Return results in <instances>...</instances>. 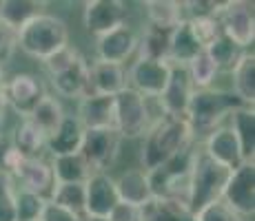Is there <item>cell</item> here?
Instances as JSON below:
<instances>
[{"mask_svg":"<svg viewBox=\"0 0 255 221\" xmlns=\"http://www.w3.org/2000/svg\"><path fill=\"white\" fill-rule=\"evenodd\" d=\"M220 27L222 33L240 49H249L255 42V16L253 2L244 0H229L224 11L220 13Z\"/></svg>","mask_w":255,"mask_h":221,"instance_id":"obj_10","label":"cell"},{"mask_svg":"<svg viewBox=\"0 0 255 221\" xmlns=\"http://www.w3.org/2000/svg\"><path fill=\"white\" fill-rule=\"evenodd\" d=\"M242 102L231 91H220V88H200L193 91L186 109V122H189L193 135H211L215 129H220L224 120L233 111L242 109Z\"/></svg>","mask_w":255,"mask_h":221,"instance_id":"obj_5","label":"cell"},{"mask_svg":"<svg viewBox=\"0 0 255 221\" xmlns=\"http://www.w3.org/2000/svg\"><path fill=\"white\" fill-rule=\"evenodd\" d=\"M11 146L22 157H40V150L47 146V135L33 124L29 117L18 122V126L11 133Z\"/></svg>","mask_w":255,"mask_h":221,"instance_id":"obj_28","label":"cell"},{"mask_svg":"<svg viewBox=\"0 0 255 221\" xmlns=\"http://www.w3.org/2000/svg\"><path fill=\"white\" fill-rule=\"evenodd\" d=\"M195 221H253V219L240 217V215H235L224 201H218V204H211L202 210V213L195 215Z\"/></svg>","mask_w":255,"mask_h":221,"instance_id":"obj_40","label":"cell"},{"mask_svg":"<svg viewBox=\"0 0 255 221\" xmlns=\"http://www.w3.org/2000/svg\"><path fill=\"white\" fill-rule=\"evenodd\" d=\"M16 49H18V31L0 20V69L11 60Z\"/></svg>","mask_w":255,"mask_h":221,"instance_id":"obj_41","label":"cell"},{"mask_svg":"<svg viewBox=\"0 0 255 221\" xmlns=\"http://www.w3.org/2000/svg\"><path fill=\"white\" fill-rule=\"evenodd\" d=\"M78 122L85 131L116 129V97L114 95H87L78 104Z\"/></svg>","mask_w":255,"mask_h":221,"instance_id":"obj_18","label":"cell"},{"mask_svg":"<svg viewBox=\"0 0 255 221\" xmlns=\"http://www.w3.org/2000/svg\"><path fill=\"white\" fill-rule=\"evenodd\" d=\"M122 137L116 129H98V131H85L80 146V157L87 161L91 173H105L107 168L116 164L120 155Z\"/></svg>","mask_w":255,"mask_h":221,"instance_id":"obj_8","label":"cell"},{"mask_svg":"<svg viewBox=\"0 0 255 221\" xmlns=\"http://www.w3.org/2000/svg\"><path fill=\"white\" fill-rule=\"evenodd\" d=\"M204 153H207L213 161L227 166L229 170H235L242 161V153H240V144L235 140L233 131L229 126H220L211 135H207L204 142Z\"/></svg>","mask_w":255,"mask_h":221,"instance_id":"obj_19","label":"cell"},{"mask_svg":"<svg viewBox=\"0 0 255 221\" xmlns=\"http://www.w3.org/2000/svg\"><path fill=\"white\" fill-rule=\"evenodd\" d=\"M127 71L120 65L93 62L89 65V95H118L127 88Z\"/></svg>","mask_w":255,"mask_h":221,"instance_id":"obj_20","label":"cell"},{"mask_svg":"<svg viewBox=\"0 0 255 221\" xmlns=\"http://www.w3.org/2000/svg\"><path fill=\"white\" fill-rule=\"evenodd\" d=\"M151 126L149 100L133 91L131 86L122 88L116 95V131L122 140L144 137Z\"/></svg>","mask_w":255,"mask_h":221,"instance_id":"obj_7","label":"cell"},{"mask_svg":"<svg viewBox=\"0 0 255 221\" xmlns=\"http://www.w3.org/2000/svg\"><path fill=\"white\" fill-rule=\"evenodd\" d=\"M222 201L240 217L253 219L255 213V164L244 161L229 177Z\"/></svg>","mask_w":255,"mask_h":221,"instance_id":"obj_9","label":"cell"},{"mask_svg":"<svg viewBox=\"0 0 255 221\" xmlns=\"http://www.w3.org/2000/svg\"><path fill=\"white\" fill-rule=\"evenodd\" d=\"M204 51L213 58V62L218 65V69H233V65L238 62V58L242 56V49H240L238 44H233L224 33L213 44H209Z\"/></svg>","mask_w":255,"mask_h":221,"instance_id":"obj_36","label":"cell"},{"mask_svg":"<svg viewBox=\"0 0 255 221\" xmlns=\"http://www.w3.org/2000/svg\"><path fill=\"white\" fill-rule=\"evenodd\" d=\"M49 201L78 217H85V184H56Z\"/></svg>","mask_w":255,"mask_h":221,"instance_id":"obj_33","label":"cell"},{"mask_svg":"<svg viewBox=\"0 0 255 221\" xmlns=\"http://www.w3.org/2000/svg\"><path fill=\"white\" fill-rule=\"evenodd\" d=\"M4 73H2V69H0V102H2V93H4Z\"/></svg>","mask_w":255,"mask_h":221,"instance_id":"obj_44","label":"cell"},{"mask_svg":"<svg viewBox=\"0 0 255 221\" xmlns=\"http://www.w3.org/2000/svg\"><path fill=\"white\" fill-rule=\"evenodd\" d=\"M69 44V27L53 13H40L18 29V49L33 60L45 62Z\"/></svg>","mask_w":255,"mask_h":221,"instance_id":"obj_4","label":"cell"},{"mask_svg":"<svg viewBox=\"0 0 255 221\" xmlns=\"http://www.w3.org/2000/svg\"><path fill=\"white\" fill-rule=\"evenodd\" d=\"M193 159L195 150L193 146L184 148L182 153L171 157L162 166L149 170V186L153 197L160 199H173L186 206V197H189V184H191V170H193Z\"/></svg>","mask_w":255,"mask_h":221,"instance_id":"obj_6","label":"cell"},{"mask_svg":"<svg viewBox=\"0 0 255 221\" xmlns=\"http://www.w3.org/2000/svg\"><path fill=\"white\" fill-rule=\"evenodd\" d=\"M171 75V62L169 60H138L133 62L131 71L127 73V84L140 95L149 97H160L169 82Z\"/></svg>","mask_w":255,"mask_h":221,"instance_id":"obj_12","label":"cell"},{"mask_svg":"<svg viewBox=\"0 0 255 221\" xmlns=\"http://www.w3.org/2000/svg\"><path fill=\"white\" fill-rule=\"evenodd\" d=\"M195 135L191 131L186 117H173L162 115L155 122H151L149 131L144 135V144L140 150V164L144 173L162 166L171 157L182 153L193 144Z\"/></svg>","mask_w":255,"mask_h":221,"instance_id":"obj_1","label":"cell"},{"mask_svg":"<svg viewBox=\"0 0 255 221\" xmlns=\"http://www.w3.org/2000/svg\"><path fill=\"white\" fill-rule=\"evenodd\" d=\"M233 170L227 166L213 161L204 150H195L193 170H191V184H189V197H186V208L189 213L198 215L207 206L222 201L224 188L229 184V177Z\"/></svg>","mask_w":255,"mask_h":221,"instance_id":"obj_3","label":"cell"},{"mask_svg":"<svg viewBox=\"0 0 255 221\" xmlns=\"http://www.w3.org/2000/svg\"><path fill=\"white\" fill-rule=\"evenodd\" d=\"M235 140L240 144V153H242V161H251L255 155V111L253 106H242V109L233 111L229 115Z\"/></svg>","mask_w":255,"mask_h":221,"instance_id":"obj_23","label":"cell"},{"mask_svg":"<svg viewBox=\"0 0 255 221\" xmlns=\"http://www.w3.org/2000/svg\"><path fill=\"white\" fill-rule=\"evenodd\" d=\"M65 109H62V102L58 100L56 95H49V93H45L42 95V100L38 102V106L33 109V113L29 115V120L33 122V124L38 126L45 135H53L56 133V129L62 124V120H65Z\"/></svg>","mask_w":255,"mask_h":221,"instance_id":"obj_31","label":"cell"},{"mask_svg":"<svg viewBox=\"0 0 255 221\" xmlns=\"http://www.w3.org/2000/svg\"><path fill=\"white\" fill-rule=\"evenodd\" d=\"M82 137H85V129H82V124L78 122V117L65 115V120H62V124L56 129V133L47 137V148L53 157L76 155V153H80Z\"/></svg>","mask_w":255,"mask_h":221,"instance_id":"obj_21","label":"cell"},{"mask_svg":"<svg viewBox=\"0 0 255 221\" xmlns=\"http://www.w3.org/2000/svg\"><path fill=\"white\" fill-rule=\"evenodd\" d=\"M120 204L116 190V179L107 173H93L85 181V215L87 217L107 219L111 210Z\"/></svg>","mask_w":255,"mask_h":221,"instance_id":"obj_14","label":"cell"},{"mask_svg":"<svg viewBox=\"0 0 255 221\" xmlns=\"http://www.w3.org/2000/svg\"><path fill=\"white\" fill-rule=\"evenodd\" d=\"M40 221H82V217H78V215H73V213H69V210H65V208H58L56 204L47 201Z\"/></svg>","mask_w":255,"mask_h":221,"instance_id":"obj_42","label":"cell"},{"mask_svg":"<svg viewBox=\"0 0 255 221\" xmlns=\"http://www.w3.org/2000/svg\"><path fill=\"white\" fill-rule=\"evenodd\" d=\"M116 190H118V199H120L122 204L133 206V208H142L144 204H149V201L153 199V193H151V186H149V177L140 168L122 173L120 179L116 181Z\"/></svg>","mask_w":255,"mask_h":221,"instance_id":"obj_22","label":"cell"},{"mask_svg":"<svg viewBox=\"0 0 255 221\" xmlns=\"http://www.w3.org/2000/svg\"><path fill=\"white\" fill-rule=\"evenodd\" d=\"M47 199L29 190H16V221H40Z\"/></svg>","mask_w":255,"mask_h":221,"instance_id":"obj_35","label":"cell"},{"mask_svg":"<svg viewBox=\"0 0 255 221\" xmlns=\"http://www.w3.org/2000/svg\"><path fill=\"white\" fill-rule=\"evenodd\" d=\"M184 4V18H220V13L224 11L227 2H215V0H189Z\"/></svg>","mask_w":255,"mask_h":221,"instance_id":"obj_39","label":"cell"},{"mask_svg":"<svg viewBox=\"0 0 255 221\" xmlns=\"http://www.w3.org/2000/svg\"><path fill=\"white\" fill-rule=\"evenodd\" d=\"M51 86L60 97L82 100L89 95V62L71 44L42 62Z\"/></svg>","mask_w":255,"mask_h":221,"instance_id":"obj_2","label":"cell"},{"mask_svg":"<svg viewBox=\"0 0 255 221\" xmlns=\"http://www.w3.org/2000/svg\"><path fill=\"white\" fill-rule=\"evenodd\" d=\"M45 95V86L31 73H16L11 80L4 82V93H2V102L7 109H11L13 113L22 117H29L33 113V109L38 106V102Z\"/></svg>","mask_w":255,"mask_h":221,"instance_id":"obj_11","label":"cell"},{"mask_svg":"<svg viewBox=\"0 0 255 221\" xmlns=\"http://www.w3.org/2000/svg\"><path fill=\"white\" fill-rule=\"evenodd\" d=\"M13 179L20 181V188L29 190L33 195H40L49 201L53 188H56V179H53L51 164L45 161L42 157H24L20 164L13 168Z\"/></svg>","mask_w":255,"mask_h":221,"instance_id":"obj_15","label":"cell"},{"mask_svg":"<svg viewBox=\"0 0 255 221\" xmlns=\"http://www.w3.org/2000/svg\"><path fill=\"white\" fill-rule=\"evenodd\" d=\"M140 221H195V217L180 201L153 197L140 208Z\"/></svg>","mask_w":255,"mask_h":221,"instance_id":"obj_29","label":"cell"},{"mask_svg":"<svg viewBox=\"0 0 255 221\" xmlns=\"http://www.w3.org/2000/svg\"><path fill=\"white\" fill-rule=\"evenodd\" d=\"M233 75V95L238 97L242 104L253 106L255 102V56L253 51H242L238 62L231 69Z\"/></svg>","mask_w":255,"mask_h":221,"instance_id":"obj_24","label":"cell"},{"mask_svg":"<svg viewBox=\"0 0 255 221\" xmlns=\"http://www.w3.org/2000/svg\"><path fill=\"white\" fill-rule=\"evenodd\" d=\"M186 73H189V80H191V84H193V88L200 91V88H211V84H213L215 77H218L220 69L207 51H200L198 56L186 65Z\"/></svg>","mask_w":255,"mask_h":221,"instance_id":"obj_34","label":"cell"},{"mask_svg":"<svg viewBox=\"0 0 255 221\" xmlns=\"http://www.w3.org/2000/svg\"><path fill=\"white\" fill-rule=\"evenodd\" d=\"M127 18V2L122 0H89L82 4V22L96 38L122 27Z\"/></svg>","mask_w":255,"mask_h":221,"instance_id":"obj_13","label":"cell"},{"mask_svg":"<svg viewBox=\"0 0 255 221\" xmlns=\"http://www.w3.org/2000/svg\"><path fill=\"white\" fill-rule=\"evenodd\" d=\"M0 221H16V186L4 170H0Z\"/></svg>","mask_w":255,"mask_h":221,"instance_id":"obj_38","label":"cell"},{"mask_svg":"<svg viewBox=\"0 0 255 221\" xmlns=\"http://www.w3.org/2000/svg\"><path fill=\"white\" fill-rule=\"evenodd\" d=\"M2 109H4V102H0V120H2Z\"/></svg>","mask_w":255,"mask_h":221,"instance_id":"obj_45","label":"cell"},{"mask_svg":"<svg viewBox=\"0 0 255 221\" xmlns=\"http://www.w3.org/2000/svg\"><path fill=\"white\" fill-rule=\"evenodd\" d=\"M107 221H140V208H133V206L120 201V204L111 210Z\"/></svg>","mask_w":255,"mask_h":221,"instance_id":"obj_43","label":"cell"},{"mask_svg":"<svg viewBox=\"0 0 255 221\" xmlns=\"http://www.w3.org/2000/svg\"><path fill=\"white\" fill-rule=\"evenodd\" d=\"M135 49H138V33L127 22L122 27L114 29V31L100 36L96 42L98 62H109V65H120V67L133 56Z\"/></svg>","mask_w":255,"mask_h":221,"instance_id":"obj_16","label":"cell"},{"mask_svg":"<svg viewBox=\"0 0 255 221\" xmlns=\"http://www.w3.org/2000/svg\"><path fill=\"white\" fill-rule=\"evenodd\" d=\"M193 91L195 88L189 80L186 67L171 65L169 82H166L162 95L158 97L160 106H162V113L164 115H173V117H186V109H189Z\"/></svg>","mask_w":255,"mask_h":221,"instance_id":"obj_17","label":"cell"},{"mask_svg":"<svg viewBox=\"0 0 255 221\" xmlns=\"http://www.w3.org/2000/svg\"><path fill=\"white\" fill-rule=\"evenodd\" d=\"M200 51H204L200 47V42L195 40V36L191 33L189 22H180L178 27L171 31V40H169V62L171 65H180L186 67Z\"/></svg>","mask_w":255,"mask_h":221,"instance_id":"obj_26","label":"cell"},{"mask_svg":"<svg viewBox=\"0 0 255 221\" xmlns=\"http://www.w3.org/2000/svg\"><path fill=\"white\" fill-rule=\"evenodd\" d=\"M51 170H53L56 184H85L93 175L89 170V166H87V161L80 157V153L53 157Z\"/></svg>","mask_w":255,"mask_h":221,"instance_id":"obj_30","label":"cell"},{"mask_svg":"<svg viewBox=\"0 0 255 221\" xmlns=\"http://www.w3.org/2000/svg\"><path fill=\"white\" fill-rule=\"evenodd\" d=\"M144 13L149 27L155 29H166L173 31L180 22H184V4L175 2V0H146L144 2Z\"/></svg>","mask_w":255,"mask_h":221,"instance_id":"obj_25","label":"cell"},{"mask_svg":"<svg viewBox=\"0 0 255 221\" xmlns=\"http://www.w3.org/2000/svg\"><path fill=\"white\" fill-rule=\"evenodd\" d=\"M169 40L171 31L149 27L142 38H138V49L142 60H169Z\"/></svg>","mask_w":255,"mask_h":221,"instance_id":"obj_32","label":"cell"},{"mask_svg":"<svg viewBox=\"0 0 255 221\" xmlns=\"http://www.w3.org/2000/svg\"><path fill=\"white\" fill-rule=\"evenodd\" d=\"M191 27V33L195 36V40L200 42V47L207 49L209 44H213L222 36V27H220V18H191L186 20Z\"/></svg>","mask_w":255,"mask_h":221,"instance_id":"obj_37","label":"cell"},{"mask_svg":"<svg viewBox=\"0 0 255 221\" xmlns=\"http://www.w3.org/2000/svg\"><path fill=\"white\" fill-rule=\"evenodd\" d=\"M47 2L42 0H2L0 2V20L11 29H22L29 20L45 13Z\"/></svg>","mask_w":255,"mask_h":221,"instance_id":"obj_27","label":"cell"}]
</instances>
